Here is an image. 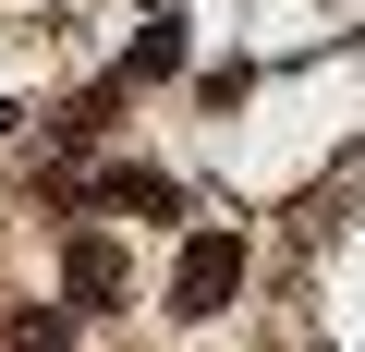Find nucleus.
I'll list each match as a JSON object with an SVG mask.
<instances>
[{
  "instance_id": "nucleus-2",
  "label": "nucleus",
  "mask_w": 365,
  "mask_h": 352,
  "mask_svg": "<svg viewBox=\"0 0 365 352\" xmlns=\"http://www.w3.org/2000/svg\"><path fill=\"white\" fill-rule=\"evenodd\" d=\"M73 292L110 304V292H122V255H110V243H73Z\"/></svg>"
},
{
  "instance_id": "nucleus-5",
  "label": "nucleus",
  "mask_w": 365,
  "mask_h": 352,
  "mask_svg": "<svg viewBox=\"0 0 365 352\" xmlns=\"http://www.w3.org/2000/svg\"><path fill=\"white\" fill-rule=\"evenodd\" d=\"M0 134H13V110H0Z\"/></svg>"
},
{
  "instance_id": "nucleus-3",
  "label": "nucleus",
  "mask_w": 365,
  "mask_h": 352,
  "mask_svg": "<svg viewBox=\"0 0 365 352\" xmlns=\"http://www.w3.org/2000/svg\"><path fill=\"white\" fill-rule=\"evenodd\" d=\"M110 207H146V219H170V183H158V170H110Z\"/></svg>"
},
{
  "instance_id": "nucleus-4",
  "label": "nucleus",
  "mask_w": 365,
  "mask_h": 352,
  "mask_svg": "<svg viewBox=\"0 0 365 352\" xmlns=\"http://www.w3.org/2000/svg\"><path fill=\"white\" fill-rule=\"evenodd\" d=\"M134 73H182V25H146L134 37Z\"/></svg>"
},
{
  "instance_id": "nucleus-1",
  "label": "nucleus",
  "mask_w": 365,
  "mask_h": 352,
  "mask_svg": "<svg viewBox=\"0 0 365 352\" xmlns=\"http://www.w3.org/2000/svg\"><path fill=\"white\" fill-rule=\"evenodd\" d=\"M244 292V231H195V243H182V279H170V304L182 316H220Z\"/></svg>"
}]
</instances>
